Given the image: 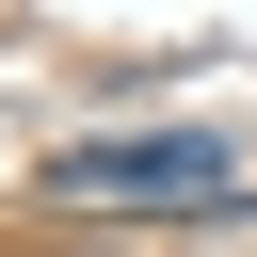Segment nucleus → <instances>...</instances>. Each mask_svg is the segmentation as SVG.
I'll return each mask as SVG.
<instances>
[{"instance_id":"obj_1","label":"nucleus","mask_w":257,"mask_h":257,"mask_svg":"<svg viewBox=\"0 0 257 257\" xmlns=\"http://www.w3.org/2000/svg\"><path fill=\"white\" fill-rule=\"evenodd\" d=\"M48 193H80V209H225L241 145L225 128H96V145L48 161Z\"/></svg>"}]
</instances>
